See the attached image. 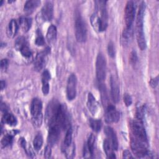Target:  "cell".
Instances as JSON below:
<instances>
[{"instance_id":"obj_25","label":"cell","mask_w":159,"mask_h":159,"mask_svg":"<svg viewBox=\"0 0 159 159\" xmlns=\"http://www.w3.org/2000/svg\"><path fill=\"white\" fill-rule=\"evenodd\" d=\"M20 26L23 32H27L32 25V20L28 17H21L19 20Z\"/></svg>"},{"instance_id":"obj_7","label":"cell","mask_w":159,"mask_h":159,"mask_svg":"<svg viewBox=\"0 0 159 159\" xmlns=\"http://www.w3.org/2000/svg\"><path fill=\"white\" fill-rule=\"evenodd\" d=\"M135 7L133 1H129L127 2L125 7V29H132V24L135 17Z\"/></svg>"},{"instance_id":"obj_6","label":"cell","mask_w":159,"mask_h":159,"mask_svg":"<svg viewBox=\"0 0 159 159\" xmlns=\"http://www.w3.org/2000/svg\"><path fill=\"white\" fill-rule=\"evenodd\" d=\"M96 71L98 80L99 81H103L106 78V61L104 55L101 53H99L97 56Z\"/></svg>"},{"instance_id":"obj_32","label":"cell","mask_w":159,"mask_h":159,"mask_svg":"<svg viewBox=\"0 0 159 159\" xmlns=\"http://www.w3.org/2000/svg\"><path fill=\"white\" fill-rule=\"evenodd\" d=\"M12 136L11 135H6L1 140V145L2 147H5L11 144L12 142Z\"/></svg>"},{"instance_id":"obj_24","label":"cell","mask_w":159,"mask_h":159,"mask_svg":"<svg viewBox=\"0 0 159 159\" xmlns=\"http://www.w3.org/2000/svg\"><path fill=\"white\" fill-rule=\"evenodd\" d=\"M47 39L49 42H53L57 37V27L54 25L48 27L47 32Z\"/></svg>"},{"instance_id":"obj_3","label":"cell","mask_w":159,"mask_h":159,"mask_svg":"<svg viewBox=\"0 0 159 159\" xmlns=\"http://www.w3.org/2000/svg\"><path fill=\"white\" fill-rule=\"evenodd\" d=\"M75 28L77 41L79 42H85L87 37V29L83 18L78 12L75 16Z\"/></svg>"},{"instance_id":"obj_33","label":"cell","mask_w":159,"mask_h":159,"mask_svg":"<svg viewBox=\"0 0 159 159\" xmlns=\"http://www.w3.org/2000/svg\"><path fill=\"white\" fill-rule=\"evenodd\" d=\"M35 43L38 46H43L45 44V40L41 32L38 30L37 33V37L35 40Z\"/></svg>"},{"instance_id":"obj_18","label":"cell","mask_w":159,"mask_h":159,"mask_svg":"<svg viewBox=\"0 0 159 159\" xmlns=\"http://www.w3.org/2000/svg\"><path fill=\"white\" fill-rule=\"evenodd\" d=\"M73 145L72 143V129L71 126L68 127L67 131L65 134V137L63 140V145H62V149L63 151L65 152L67 149H68L71 145Z\"/></svg>"},{"instance_id":"obj_21","label":"cell","mask_w":159,"mask_h":159,"mask_svg":"<svg viewBox=\"0 0 159 159\" xmlns=\"http://www.w3.org/2000/svg\"><path fill=\"white\" fill-rule=\"evenodd\" d=\"M18 30V25L16 20L12 19L9 24L7 29V36L10 38H13L17 34Z\"/></svg>"},{"instance_id":"obj_39","label":"cell","mask_w":159,"mask_h":159,"mask_svg":"<svg viewBox=\"0 0 159 159\" xmlns=\"http://www.w3.org/2000/svg\"><path fill=\"white\" fill-rule=\"evenodd\" d=\"M8 60L7 59H2L1 61V68L3 71H6L8 67Z\"/></svg>"},{"instance_id":"obj_20","label":"cell","mask_w":159,"mask_h":159,"mask_svg":"<svg viewBox=\"0 0 159 159\" xmlns=\"http://www.w3.org/2000/svg\"><path fill=\"white\" fill-rule=\"evenodd\" d=\"M91 24L93 29L97 32H101V22L97 12L93 14L91 17Z\"/></svg>"},{"instance_id":"obj_19","label":"cell","mask_w":159,"mask_h":159,"mask_svg":"<svg viewBox=\"0 0 159 159\" xmlns=\"http://www.w3.org/2000/svg\"><path fill=\"white\" fill-rule=\"evenodd\" d=\"M40 4L39 0H29L25 2L24 7V10L27 13L32 12Z\"/></svg>"},{"instance_id":"obj_17","label":"cell","mask_w":159,"mask_h":159,"mask_svg":"<svg viewBox=\"0 0 159 159\" xmlns=\"http://www.w3.org/2000/svg\"><path fill=\"white\" fill-rule=\"evenodd\" d=\"M50 79V74L48 70H45L42 76V90L44 95H47L49 92V83L48 81Z\"/></svg>"},{"instance_id":"obj_13","label":"cell","mask_w":159,"mask_h":159,"mask_svg":"<svg viewBox=\"0 0 159 159\" xmlns=\"http://www.w3.org/2000/svg\"><path fill=\"white\" fill-rule=\"evenodd\" d=\"M53 14V6L51 1H47L43 5L41 11V16L43 20L50 21Z\"/></svg>"},{"instance_id":"obj_36","label":"cell","mask_w":159,"mask_h":159,"mask_svg":"<svg viewBox=\"0 0 159 159\" xmlns=\"http://www.w3.org/2000/svg\"><path fill=\"white\" fill-rule=\"evenodd\" d=\"M138 58H137V55L135 51H132L130 53V62L132 65H135L137 61Z\"/></svg>"},{"instance_id":"obj_11","label":"cell","mask_w":159,"mask_h":159,"mask_svg":"<svg viewBox=\"0 0 159 159\" xmlns=\"http://www.w3.org/2000/svg\"><path fill=\"white\" fill-rule=\"evenodd\" d=\"M105 119L107 123L117 122L120 119L119 112L113 105H108L106 107Z\"/></svg>"},{"instance_id":"obj_22","label":"cell","mask_w":159,"mask_h":159,"mask_svg":"<svg viewBox=\"0 0 159 159\" xmlns=\"http://www.w3.org/2000/svg\"><path fill=\"white\" fill-rule=\"evenodd\" d=\"M103 148L104 150L107 155V158H114L116 157L114 152H113V148L111 145V143L107 139H105L103 142Z\"/></svg>"},{"instance_id":"obj_27","label":"cell","mask_w":159,"mask_h":159,"mask_svg":"<svg viewBox=\"0 0 159 159\" xmlns=\"http://www.w3.org/2000/svg\"><path fill=\"white\" fill-rule=\"evenodd\" d=\"M43 144V137L40 134H38L34 138L33 141V145L34 149L37 151L39 150Z\"/></svg>"},{"instance_id":"obj_41","label":"cell","mask_w":159,"mask_h":159,"mask_svg":"<svg viewBox=\"0 0 159 159\" xmlns=\"http://www.w3.org/2000/svg\"><path fill=\"white\" fill-rule=\"evenodd\" d=\"M122 157H123V158H133V157L132 156V154L130 153V152L129 150H124L123 152Z\"/></svg>"},{"instance_id":"obj_4","label":"cell","mask_w":159,"mask_h":159,"mask_svg":"<svg viewBox=\"0 0 159 159\" xmlns=\"http://www.w3.org/2000/svg\"><path fill=\"white\" fill-rule=\"evenodd\" d=\"M131 130L134 137L147 143V134L142 120L137 119V120H134L131 123Z\"/></svg>"},{"instance_id":"obj_40","label":"cell","mask_w":159,"mask_h":159,"mask_svg":"<svg viewBox=\"0 0 159 159\" xmlns=\"http://www.w3.org/2000/svg\"><path fill=\"white\" fill-rule=\"evenodd\" d=\"M158 82V77H157V78H154V79H152V80H150V86H151L153 88H155V87L157 86Z\"/></svg>"},{"instance_id":"obj_8","label":"cell","mask_w":159,"mask_h":159,"mask_svg":"<svg viewBox=\"0 0 159 159\" xmlns=\"http://www.w3.org/2000/svg\"><path fill=\"white\" fill-rule=\"evenodd\" d=\"M50 52V48L47 47L43 51L39 52L35 59L34 61V69L37 71H41L46 65L48 59V55Z\"/></svg>"},{"instance_id":"obj_16","label":"cell","mask_w":159,"mask_h":159,"mask_svg":"<svg viewBox=\"0 0 159 159\" xmlns=\"http://www.w3.org/2000/svg\"><path fill=\"white\" fill-rule=\"evenodd\" d=\"M87 107L93 115H95L98 111V103L91 93H88Z\"/></svg>"},{"instance_id":"obj_10","label":"cell","mask_w":159,"mask_h":159,"mask_svg":"<svg viewBox=\"0 0 159 159\" xmlns=\"http://www.w3.org/2000/svg\"><path fill=\"white\" fill-rule=\"evenodd\" d=\"M77 79L75 74H71L68 79L66 86V96L68 100L71 101L75 99L76 94Z\"/></svg>"},{"instance_id":"obj_1","label":"cell","mask_w":159,"mask_h":159,"mask_svg":"<svg viewBox=\"0 0 159 159\" xmlns=\"http://www.w3.org/2000/svg\"><path fill=\"white\" fill-rule=\"evenodd\" d=\"M145 10V4L144 2H142L140 4L139 11L137 16L136 20V32H137V40L138 45L142 50H143L146 48V41L145 35L143 30V20Z\"/></svg>"},{"instance_id":"obj_35","label":"cell","mask_w":159,"mask_h":159,"mask_svg":"<svg viewBox=\"0 0 159 159\" xmlns=\"http://www.w3.org/2000/svg\"><path fill=\"white\" fill-rule=\"evenodd\" d=\"M144 115V109L143 106H140L137 108V111H136V117L137 119L139 120H143Z\"/></svg>"},{"instance_id":"obj_9","label":"cell","mask_w":159,"mask_h":159,"mask_svg":"<svg viewBox=\"0 0 159 159\" xmlns=\"http://www.w3.org/2000/svg\"><path fill=\"white\" fill-rule=\"evenodd\" d=\"M60 104L58 102L57 100H52L51 101L49 104H48V106L46 109L45 112V122L47 125L50 122V121L53 119V118L55 116L57 113L58 112V111L59 109Z\"/></svg>"},{"instance_id":"obj_28","label":"cell","mask_w":159,"mask_h":159,"mask_svg":"<svg viewBox=\"0 0 159 159\" xmlns=\"http://www.w3.org/2000/svg\"><path fill=\"white\" fill-rule=\"evenodd\" d=\"M19 52H20L21 55L24 57L26 59H30L32 58V52L30 50V49L29 48V45H28V43L25 45L24 47H22L20 50H19Z\"/></svg>"},{"instance_id":"obj_38","label":"cell","mask_w":159,"mask_h":159,"mask_svg":"<svg viewBox=\"0 0 159 159\" xmlns=\"http://www.w3.org/2000/svg\"><path fill=\"white\" fill-rule=\"evenodd\" d=\"M51 153H52V150H51V146L50 145H47L46 146L45 150H44V157L46 158H48L50 157L51 155Z\"/></svg>"},{"instance_id":"obj_34","label":"cell","mask_w":159,"mask_h":159,"mask_svg":"<svg viewBox=\"0 0 159 159\" xmlns=\"http://www.w3.org/2000/svg\"><path fill=\"white\" fill-rule=\"evenodd\" d=\"M107 52H108V54L109 55L113 58L115 57V48H114V43L112 42H110L108 44V46H107Z\"/></svg>"},{"instance_id":"obj_26","label":"cell","mask_w":159,"mask_h":159,"mask_svg":"<svg viewBox=\"0 0 159 159\" xmlns=\"http://www.w3.org/2000/svg\"><path fill=\"white\" fill-rule=\"evenodd\" d=\"M99 90L101 93V101L103 106L106 107L108 104V96L106 91V88L104 84H101L99 86Z\"/></svg>"},{"instance_id":"obj_2","label":"cell","mask_w":159,"mask_h":159,"mask_svg":"<svg viewBox=\"0 0 159 159\" xmlns=\"http://www.w3.org/2000/svg\"><path fill=\"white\" fill-rule=\"evenodd\" d=\"M42 110V101L38 98H34L31 103L30 112L32 114V124L35 128H39L41 126L43 119Z\"/></svg>"},{"instance_id":"obj_12","label":"cell","mask_w":159,"mask_h":159,"mask_svg":"<svg viewBox=\"0 0 159 159\" xmlns=\"http://www.w3.org/2000/svg\"><path fill=\"white\" fill-rule=\"evenodd\" d=\"M61 130V129L60 127L55 125L49 126L47 137V142L49 145L52 147L56 144V143L58 140Z\"/></svg>"},{"instance_id":"obj_5","label":"cell","mask_w":159,"mask_h":159,"mask_svg":"<svg viewBox=\"0 0 159 159\" xmlns=\"http://www.w3.org/2000/svg\"><path fill=\"white\" fill-rule=\"evenodd\" d=\"M147 143L143 142L139 139L132 137L130 140V146L131 148L135 154V155L138 158H144L146 157L148 151L146 147Z\"/></svg>"},{"instance_id":"obj_30","label":"cell","mask_w":159,"mask_h":159,"mask_svg":"<svg viewBox=\"0 0 159 159\" xmlns=\"http://www.w3.org/2000/svg\"><path fill=\"white\" fill-rule=\"evenodd\" d=\"M89 125H90L91 129L94 132H98L101 130L102 124H101V121L100 120L91 119L89 120Z\"/></svg>"},{"instance_id":"obj_42","label":"cell","mask_w":159,"mask_h":159,"mask_svg":"<svg viewBox=\"0 0 159 159\" xmlns=\"http://www.w3.org/2000/svg\"><path fill=\"white\" fill-rule=\"evenodd\" d=\"M1 90H2L4 88H5V86H6V83H5V81H1Z\"/></svg>"},{"instance_id":"obj_37","label":"cell","mask_w":159,"mask_h":159,"mask_svg":"<svg viewBox=\"0 0 159 159\" xmlns=\"http://www.w3.org/2000/svg\"><path fill=\"white\" fill-rule=\"evenodd\" d=\"M124 101L125 104L126 105V106H130L131 104H132V102L131 96L127 93L125 94L124 96Z\"/></svg>"},{"instance_id":"obj_14","label":"cell","mask_w":159,"mask_h":159,"mask_svg":"<svg viewBox=\"0 0 159 159\" xmlns=\"http://www.w3.org/2000/svg\"><path fill=\"white\" fill-rule=\"evenodd\" d=\"M104 133L107 137V140L111 143V145L114 150H116L118 148V140L117 135L114 131L113 129L111 127L107 126L104 128Z\"/></svg>"},{"instance_id":"obj_29","label":"cell","mask_w":159,"mask_h":159,"mask_svg":"<svg viewBox=\"0 0 159 159\" xmlns=\"http://www.w3.org/2000/svg\"><path fill=\"white\" fill-rule=\"evenodd\" d=\"M94 143H95V137L93 134H91L88 137L86 145L89 152L92 155H93V153H94Z\"/></svg>"},{"instance_id":"obj_23","label":"cell","mask_w":159,"mask_h":159,"mask_svg":"<svg viewBox=\"0 0 159 159\" xmlns=\"http://www.w3.org/2000/svg\"><path fill=\"white\" fill-rule=\"evenodd\" d=\"M2 120L4 123H6L11 126H14L17 124L16 118L12 114L7 112H5L3 115Z\"/></svg>"},{"instance_id":"obj_31","label":"cell","mask_w":159,"mask_h":159,"mask_svg":"<svg viewBox=\"0 0 159 159\" xmlns=\"http://www.w3.org/2000/svg\"><path fill=\"white\" fill-rule=\"evenodd\" d=\"M27 42L26 39L24 37H18L15 42V48L17 50L19 51V50L24 47L25 45L27 44Z\"/></svg>"},{"instance_id":"obj_15","label":"cell","mask_w":159,"mask_h":159,"mask_svg":"<svg viewBox=\"0 0 159 159\" xmlns=\"http://www.w3.org/2000/svg\"><path fill=\"white\" fill-rule=\"evenodd\" d=\"M111 97L112 99L114 102H117L119 100L120 97V90L119 87V84L116 80V78L111 76Z\"/></svg>"}]
</instances>
